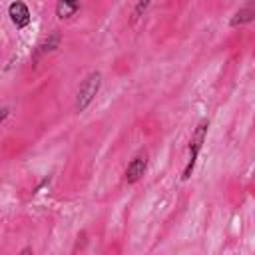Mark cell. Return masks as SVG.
<instances>
[{
	"mask_svg": "<svg viewBox=\"0 0 255 255\" xmlns=\"http://www.w3.org/2000/svg\"><path fill=\"white\" fill-rule=\"evenodd\" d=\"M207 129H209V120L203 118L197 122L193 133H191V139H189V157H187V163L181 171V181H187L191 175H193V169H195V163H197V157L201 153V147L207 139Z\"/></svg>",
	"mask_w": 255,
	"mask_h": 255,
	"instance_id": "obj_2",
	"label": "cell"
},
{
	"mask_svg": "<svg viewBox=\"0 0 255 255\" xmlns=\"http://www.w3.org/2000/svg\"><path fill=\"white\" fill-rule=\"evenodd\" d=\"M80 0H56V16L58 20H72L80 12Z\"/></svg>",
	"mask_w": 255,
	"mask_h": 255,
	"instance_id": "obj_7",
	"label": "cell"
},
{
	"mask_svg": "<svg viewBox=\"0 0 255 255\" xmlns=\"http://www.w3.org/2000/svg\"><path fill=\"white\" fill-rule=\"evenodd\" d=\"M60 44H62V34H60V32H52V34H48V36L36 46V52H34V56H32V62H38V58L44 56V54L56 52V50L60 48Z\"/></svg>",
	"mask_w": 255,
	"mask_h": 255,
	"instance_id": "obj_6",
	"label": "cell"
},
{
	"mask_svg": "<svg viewBox=\"0 0 255 255\" xmlns=\"http://www.w3.org/2000/svg\"><path fill=\"white\" fill-rule=\"evenodd\" d=\"M8 16H10L12 24L16 26V30H24V28H28L30 22H32L30 8H28V4L22 2V0L10 2V6H8Z\"/></svg>",
	"mask_w": 255,
	"mask_h": 255,
	"instance_id": "obj_4",
	"label": "cell"
},
{
	"mask_svg": "<svg viewBox=\"0 0 255 255\" xmlns=\"http://www.w3.org/2000/svg\"><path fill=\"white\" fill-rule=\"evenodd\" d=\"M251 22H255V0H247L229 18L231 28H239V26H245V24H251Z\"/></svg>",
	"mask_w": 255,
	"mask_h": 255,
	"instance_id": "obj_5",
	"label": "cell"
},
{
	"mask_svg": "<svg viewBox=\"0 0 255 255\" xmlns=\"http://www.w3.org/2000/svg\"><path fill=\"white\" fill-rule=\"evenodd\" d=\"M10 106H4L2 108V116H0V124H6V120H8V116H10Z\"/></svg>",
	"mask_w": 255,
	"mask_h": 255,
	"instance_id": "obj_9",
	"label": "cell"
},
{
	"mask_svg": "<svg viewBox=\"0 0 255 255\" xmlns=\"http://www.w3.org/2000/svg\"><path fill=\"white\" fill-rule=\"evenodd\" d=\"M50 181H52V175H46V177H44V179H42V181H40V183L36 185V189H34V193H38V191H40V189H42L44 185H48Z\"/></svg>",
	"mask_w": 255,
	"mask_h": 255,
	"instance_id": "obj_10",
	"label": "cell"
},
{
	"mask_svg": "<svg viewBox=\"0 0 255 255\" xmlns=\"http://www.w3.org/2000/svg\"><path fill=\"white\" fill-rule=\"evenodd\" d=\"M149 4H151V0H137V2H135L133 12H131V24H133V22H137V20L145 14V10L149 8Z\"/></svg>",
	"mask_w": 255,
	"mask_h": 255,
	"instance_id": "obj_8",
	"label": "cell"
},
{
	"mask_svg": "<svg viewBox=\"0 0 255 255\" xmlns=\"http://www.w3.org/2000/svg\"><path fill=\"white\" fill-rule=\"evenodd\" d=\"M147 153L145 151H139L129 163H128V167H126V171H124V181L128 183V185H133V183H137L143 175H145V171H147Z\"/></svg>",
	"mask_w": 255,
	"mask_h": 255,
	"instance_id": "obj_3",
	"label": "cell"
},
{
	"mask_svg": "<svg viewBox=\"0 0 255 255\" xmlns=\"http://www.w3.org/2000/svg\"><path fill=\"white\" fill-rule=\"evenodd\" d=\"M30 253H34V251H32V247H24V249L20 251V255H30Z\"/></svg>",
	"mask_w": 255,
	"mask_h": 255,
	"instance_id": "obj_11",
	"label": "cell"
},
{
	"mask_svg": "<svg viewBox=\"0 0 255 255\" xmlns=\"http://www.w3.org/2000/svg\"><path fill=\"white\" fill-rule=\"evenodd\" d=\"M100 88H102V72H100V70H92V72H88L86 78L82 80L80 88H78L76 102H74V110H76L78 114L86 112V110L92 106V102L96 100Z\"/></svg>",
	"mask_w": 255,
	"mask_h": 255,
	"instance_id": "obj_1",
	"label": "cell"
}]
</instances>
